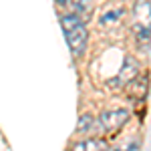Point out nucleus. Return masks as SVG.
<instances>
[{
	"label": "nucleus",
	"mask_w": 151,
	"mask_h": 151,
	"mask_svg": "<svg viewBox=\"0 0 151 151\" xmlns=\"http://www.w3.org/2000/svg\"><path fill=\"white\" fill-rule=\"evenodd\" d=\"M58 2H60V4H65V2H69V0H58ZM89 2H91V0H73L70 4H73L77 10H85V8L89 6Z\"/></svg>",
	"instance_id": "9d476101"
},
{
	"label": "nucleus",
	"mask_w": 151,
	"mask_h": 151,
	"mask_svg": "<svg viewBox=\"0 0 151 151\" xmlns=\"http://www.w3.org/2000/svg\"><path fill=\"white\" fill-rule=\"evenodd\" d=\"M107 149H109V145L103 139H85L75 143L70 151H107Z\"/></svg>",
	"instance_id": "20e7f679"
},
{
	"label": "nucleus",
	"mask_w": 151,
	"mask_h": 151,
	"mask_svg": "<svg viewBox=\"0 0 151 151\" xmlns=\"http://www.w3.org/2000/svg\"><path fill=\"white\" fill-rule=\"evenodd\" d=\"M135 16H139V18H147L149 16V0H137V4H135Z\"/></svg>",
	"instance_id": "0eeeda50"
},
{
	"label": "nucleus",
	"mask_w": 151,
	"mask_h": 151,
	"mask_svg": "<svg viewBox=\"0 0 151 151\" xmlns=\"http://www.w3.org/2000/svg\"><path fill=\"white\" fill-rule=\"evenodd\" d=\"M121 14H123V10H121V8H119V10H115V12H107V14H105L103 18H101V22H103V24H109V22H117Z\"/></svg>",
	"instance_id": "6e6552de"
},
{
	"label": "nucleus",
	"mask_w": 151,
	"mask_h": 151,
	"mask_svg": "<svg viewBox=\"0 0 151 151\" xmlns=\"http://www.w3.org/2000/svg\"><path fill=\"white\" fill-rule=\"evenodd\" d=\"M127 121H129V113L125 109H119V111H105V113H101V117L97 119V125L105 133H117Z\"/></svg>",
	"instance_id": "f03ea898"
},
{
	"label": "nucleus",
	"mask_w": 151,
	"mask_h": 151,
	"mask_svg": "<svg viewBox=\"0 0 151 151\" xmlns=\"http://www.w3.org/2000/svg\"><path fill=\"white\" fill-rule=\"evenodd\" d=\"M107 151H139V145L137 143H123V145H119V147H109Z\"/></svg>",
	"instance_id": "1a4fd4ad"
},
{
	"label": "nucleus",
	"mask_w": 151,
	"mask_h": 151,
	"mask_svg": "<svg viewBox=\"0 0 151 151\" xmlns=\"http://www.w3.org/2000/svg\"><path fill=\"white\" fill-rule=\"evenodd\" d=\"M135 36H137V42H139L141 48H145V50H149V26L145 24H135Z\"/></svg>",
	"instance_id": "39448f33"
},
{
	"label": "nucleus",
	"mask_w": 151,
	"mask_h": 151,
	"mask_svg": "<svg viewBox=\"0 0 151 151\" xmlns=\"http://www.w3.org/2000/svg\"><path fill=\"white\" fill-rule=\"evenodd\" d=\"M137 73H139V65H137V60H135L133 57H127V58H125V63H123L121 73H119L115 79H113V85H115V87L129 85V83L137 77Z\"/></svg>",
	"instance_id": "7ed1b4c3"
},
{
	"label": "nucleus",
	"mask_w": 151,
	"mask_h": 151,
	"mask_svg": "<svg viewBox=\"0 0 151 151\" xmlns=\"http://www.w3.org/2000/svg\"><path fill=\"white\" fill-rule=\"evenodd\" d=\"M95 125H97V121H95L91 115H83L81 121H79V127H77V131H79V133H87V131H91Z\"/></svg>",
	"instance_id": "423d86ee"
},
{
	"label": "nucleus",
	"mask_w": 151,
	"mask_h": 151,
	"mask_svg": "<svg viewBox=\"0 0 151 151\" xmlns=\"http://www.w3.org/2000/svg\"><path fill=\"white\" fill-rule=\"evenodd\" d=\"M60 26H63V32H65L70 52L75 57H81L85 52V47H87V28H85L83 20L75 14H67V16H63Z\"/></svg>",
	"instance_id": "f257e3e1"
}]
</instances>
